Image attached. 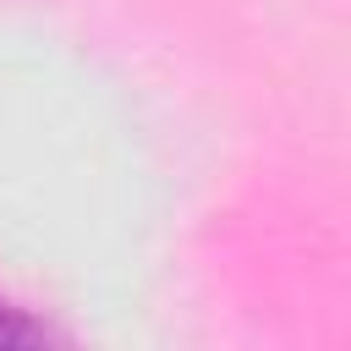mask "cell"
Returning <instances> with one entry per match:
<instances>
[{"label":"cell","instance_id":"obj_1","mask_svg":"<svg viewBox=\"0 0 351 351\" xmlns=\"http://www.w3.org/2000/svg\"><path fill=\"white\" fill-rule=\"evenodd\" d=\"M49 340H55V329L44 318H33L16 302H0V351H33V346H49Z\"/></svg>","mask_w":351,"mask_h":351}]
</instances>
